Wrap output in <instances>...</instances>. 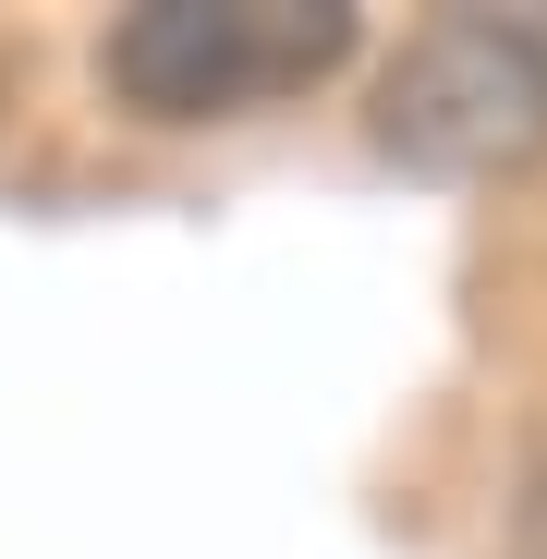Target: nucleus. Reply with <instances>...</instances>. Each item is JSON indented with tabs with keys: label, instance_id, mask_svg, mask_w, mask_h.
Masks as SVG:
<instances>
[{
	"label": "nucleus",
	"instance_id": "nucleus-1",
	"mask_svg": "<svg viewBox=\"0 0 547 559\" xmlns=\"http://www.w3.org/2000/svg\"><path fill=\"white\" fill-rule=\"evenodd\" d=\"M353 37L341 0H146L98 37V73L134 122H255L329 85Z\"/></svg>",
	"mask_w": 547,
	"mask_h": 559
},
{
	"label": "nucleus",
	"instance_id": "nucleus-2",
	"mask_svg": "<svg viewBox=\"0 0 547 559\" xmlns=\"http://www.w3.org/2000/svg\"><path fill=\"white\" fill-rule=\"evenodd\" d=\"M378 146L402 170H511L547 158V0L535 13H438L378 73Z\"/></svg>",
	"mask_w": 547,
	"mask_h": 559
},
{
	"label": "nucleus",
	"instance_id": "nucleus-3",
	"mask_svg": "<svg viewBox=\"0 0 547 559\" xmlns=\"http://www.w3.org/2000/svg\"><path fill=\"white\" fill-rule=\"evenodd\" d=\"M523 559H547V487L523 499Z\"/></svg>",
	"mask_w": 547,
	"mask_h": 559
}]
</instances>
